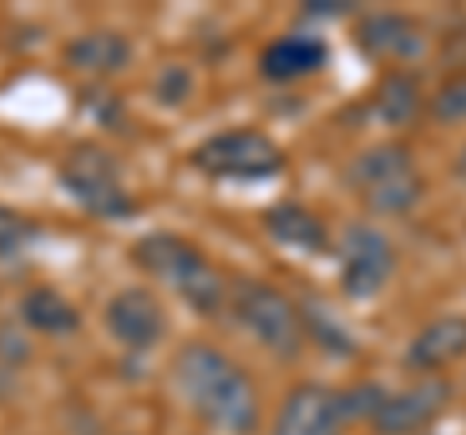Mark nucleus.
I'll return each mask as SVG.
<instances>
[{
	"label": "nucleus",
	"instance_id": "obj_1",
	"mask_svg": "<svg viewBox=\"0 0 466 435\" xmlns=\"http://www.w3.org/2000/svg\"><path fill=\"white\" fill-rule=\"evenodd\" d=\"M175 377L187 400L195 404L198 416H207L214 428L249 435L260 420L257 389L226 354H218L214 346L191 342L187 350L175 358Z\"/></svg>",
	"mask_w": 466,
	"mask_h": 435
},
{
	"label": "nucleus",
	"instance_id": "obj_2",
	"mask_svg": "<svg viewBox=\"0 0 466 435\" xmlns=\"http://www.w3.org/2000/svg\"><path fill=\"white\" fill-rule=\"evenodd\" d=\"M137 265H144L159 277L164 284H171L191 308L198 311H214L226 296L222 277L214 272V265L198 249H191L187 241L171 238V234H152L137 245Z\"/></svg>",
	"mask_w": 466,
	"mask_h": 435
},
{
	"label": "nucleus",
	"instance_id": "obj_3",
	"mask_svg": "<svg viewBox=\"0 0 466 435\" xmlns=\"http://www.w3.org/2000/svg\"><path fill=\"white\" fill-rule=\"evenodd\" d=\"M350 179L361 191V198L370 202L377 214H404L420 202V183L412 156H408L400 144H381V148H370L354 159L350 167Z\"/></svg>",
	"mask_w": 466,
	"mask_h": 435
},
{
	"label": "nucleus",
	"instance_id": "obj_4",
	"mask_svg": "<svg viewBox=\"0 0 466 435\" xmlns=\"http://www.w3.org/2000/svg\"><path fill=\"white\" fill-rule=\"evenodd\" d=\"M63 187L70 191V198L82 202V207L97 218H128L137 210L121 176H116L113 156L94 148V144L70 152V159L63 164Z\"/></svg>",
	"mask_w": 466,
	"mask_h": 435
},
{
	"label": "nucleus",
	"instance_id": "obj_5",
	"mask_svg": "<svg viewBox=\"0 0 466 435\" xmlns=\"http://www.w3.org/2000/svg\"><path fill=\"white\" fill-rule=\"evenodd\" d=\"M233 311L245 327L253 330L257 342H265L268 350L280 358H291L303 342V315L284 292H276L268 284H241L233 296Z\"/></svg>",
	"mask_w": 466,
	"mask_h": 435
},
{
	"label": "nucleus",
	"instance_id": "obj_6",
	"mask_svg": "<svg viewBox=\"0 0 466 435\" xmlns=\"http://www.w3.org/2000/svg\"><path fill=\"white\" fill-rule=\"evenodd\" d=\"M195 164L214 179H268L284 167V152L253 128L222 133L195 152Z\"/></svg>",
	"mask_w": 466,
	"mask_h": 435
},
{
	"label": "nucleus",
	"instance_id": "obj_7",
	"mask_svg": "<svg viewBox=\"0 0 466 435\" xmlns=\"http://www.w3.org/2000/svg\"><path fill=\"white\" fill-rule=\"evenodd\" d=\"M339 257H342V288L354 299H373L392 277V245L373 226H350Z\"/></svg>",
	"mask_w": 466,
	"mask_h": 435
},
{
	"label": "nucleus",
	"instance_id": "obj_8",
	"mask_svg": "<svg viewBox=\"0 0 466 435\" xmlns=\"http://www.w3.org/2000/svg\"><path fill=\"white\" fill-rule=\"evenodd\" d=\"M447 400H451V385L443 377H424L420 385L404 389V393L385 397L373 416V428L377 435H416L447 409Z\"/></svg>",
	"mask_w": 466,
	"mask_h": 435
},
{
	"label": "nucleus",
	"instance_id": "obj_9",
	"mask_svg": "<svg viewBox=\"0 0 466 435\" xmlns=\"http://www.w3.org/2000/svg\"><path fill=\"white\" fill-rule=\"evenodd\" d=\"M106 327L128 350H148V346H156L159 335H164V308H159V299L148 288H125L121 296L109 299Z\"/></svg>",
	"mask_w": 466,
	"mask_h": 435
},
{
	"label": "nucleus",
	"instance_id": "obj_10",
	"mask_svg": "<svg viewBox=\"0 0 466 435\" xmlns=\"http://www.w3.org/2000/svg\"><path fill=\"white\" fill-rule=\"evenodd\" d=\"M342 431V412H339V393L319 385L296 389L280 416H276L272 435H339Z\"/></svg>",
	"mask_w": 466,
	"mask_h": 435
},
{
	"label": "nucleus",
	"instance_id": "obj_11",
	"mask_svg": "<svg viewBox=\"0 0 466 435\" xmlns=\"http://www.w3.org/2000/svg\"><path fill=\"white\" fill-rule=\"evenodd\" d=\"M462 354H466V315H443L412 339L404 361H408V369L435 373V369L451 366V361L462 358Z\"/></svg>",
	"mask_w": 466,
	"mask_h": 435
},
{
	"label": "nucleus",
	"instance_id": "obj_12",
	"mask_svg": "<svg viewBox=\"0 0 466 435\" xmlns=\"http://www.w3.org/2000/svg\"><path fill=\"white\" fill-rule=\"evenodd\" d=\"M327 63V43L319 35H284L260 55V70L272 82H296Z\"/></svg>",
	"mask_w": 466,
	"mask_h": 435
},
{
	"label": "nucleus",
	"instance_id": "obj_13",
	"mask_svg": "<svg viewBox=\"0 0 466 435\" xmlns=\"http://www.w3.org/2000/svg\"><path fill=\"white\" fill-rule=\"evenodd\" d=\"M361 47L377 59H412L424 51V27L400 12H381L361 24Z\"/></svg>",
	"mask_w": 466,
	"mask_h": 435
},
{
	"label": "nucleus",
	"instance_id": "obj_14",
	"mask_svg": "<svg viewBox=\"0 0 466 435\" xmlns=\"http://www.w3.org/2000/svg\"><path fill=\"white\" fill-rule=\"evenodd\" d=\"M128 55H133V47L121 32H90L66 47V63L82 75H113L128 63Z\"/></svg>",
	"mask_w": 466,
	"mask_h": 435
},
{
	"label": "nucleus",
	"instance_id": "obj_15",
	"mask_svg": "<svg viewBox=\"0 0 466 435\" xmlns=\"http://www.w3.org/2000/svg\"><path fill=\"white\" fill-rule=\"evenodd\" d=\"M265 229L280 245H291V249H299V253H311V257L327 253V229L319 226V218L308 214L303 207H291V202L268 210Z\"/></svg>",
	"mask_w": 466,
	"mask_h": 435
},
{
	"label": "nucleus",
	"instance_id": "obj_16",
	"mask_svg": "<svg viewBox=\"0 0 466 435\" xmlns=\"http://www.w3.org/2000/svg\"><path fill=\"white\" fill-rule=\"evenodd\" d=\"M24 323L43 330V335H70L78 327V311L55 288H35L24 296Z\"/></svg>",
	"mask_w": 466,
	"mask_h": 435
},
{
	"label": "nucleus",
	"instance_id": "obj_17",
	"mask_svg": "<svg viewBox=\"0 0 466 435\" xmlns=\"http://www.w3.org/2000/svg\"><path fill=\"white\" fill-rule=\"evenodd\" d=\"M416 106H420L416 82L404 75H392L381 86V94H377V113H381V121H389V125H404L416 113Z\"/></svg>",
	"mask_w": 466,
	"mask_h": 435
},
{
	"label": "nucleus",
	"instance_id": "obj_18",
	"mask_svg": "<svg viewBox=\"0 0 466 435\" xmlns=\"http://www.w3.org/2000/svg\"><path fill=\"white\" fill-rule=\"evenodd\" d=\"M385 393L377 385H361V389H350V393H339V412H342V424L350 420H373L377 409H381Z\"/></svg>",
	"mask_w": 466,
	"mask_h": 435
},
{
	"label": "nucleus",
	"instance_id": "obj_19",
	"mask_svg": "<svg viewBox=\"0 0 466 435\" xmlns=\"http://www.w3.org/2000/svg\"><path fill=\"white\" fill-rule=\"evenodd\" d=\"M32 238H35V226L27 222V218H20L16 210H5V207H0V257L20 253Z\"/></svg>",
	"mask_w": 466,
	"mask_h": 435
},
{
	"label": "nucleus",
	"instance_id": "obj_20",
	"mask_svg": "<svg viewBox=\"0 0 466 435\" xmlns=\"http://www.w3.org/2000/svg\"><path fill=\"white\" fill-rule=\"evenodd\" d=\"M431 113L440 121H466V78L447 82L431 101Z\"/></svg>",
	"mask_w": 466,
	"mask_h": 435
},
{
	"label": "nucleus",
	"instance_id": "obj_21",
	"mask_svg": "<svg viewBox=\"0 0 466 435\" xmlns=\"http://www.w3.org/2000/svg\"><path fill=\"white\" fill-rule=\"evenodd\" d=\"M156 94H159V101L175 106V101H183L187 94H191V75H187L183 66H167L164 75H159V82H156Z\"/></svg>",
	"mask_w": 466,
	"mask_h": 435
},
{
	"label": "nucleus",
	"instance_id": "obj_22",
	"mask_svg": "<svg viewBox=\"0 0 466 435\" xmlns=\"http://www.w3.org/2000/svg\"><path fill=\"white\" fill-rule=\"evenodd\" d=\"M455 167H459V176H462V179H466V148H462V152H459V164H455Z\"/></svg>",
	"mask_w": 466,
	"mask_h": 435
}]
</instances>
